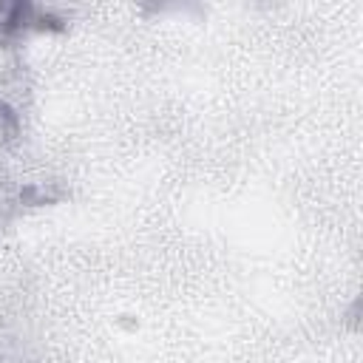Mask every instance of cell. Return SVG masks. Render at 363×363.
<instances>
[{"instance_id": "cell-1", "label": "cell", "mask_w": 363, "mask_h": 363, "mask_svg": "<svg viewBox=\"0 0 363 363\" xmlns=\"http://www.w3.org/2000/svg\"><path fill=\"white\" fill-rule=\"evenodd\" d=\"M37 26V28H60V20L51 14H40L31 3H0V40Z\"/></svg>"}, {"instance_id": "cell-2", "label": "cell", "mask_w": 363, "mask_h": 363, "mask_svg": "<svg viewBox=\"0 0 363 363\" xmlns=\"http://www.w3.org/2000/svg\"><path fill=\"white\" fill-rule=\"evenodd\" d=\"M17 133H20V119H17L14 108H11L9 102H3V99H0V145L14 142V139H17Z\"/></svg>"}]
</instances>
